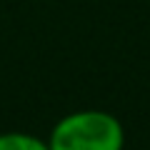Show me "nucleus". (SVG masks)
Returning <instances> with one entry per match:
<instances>
[{"mask_svg":"<svg viewBox=\"0 0 150 150\" xmlns=\"http://www.w3.org/2000/svg\"><path fill=\"white\" fill-rule=\"evenodd\" d=\"M0 150H50L48 140L30 133H0Z\"/></svg>","mask_w":150,"mask_h":150,"instance_id":"f03ea898","label":"nucleus"},{"mask_svg":"<svg viewBox=\"0 0 150 150\" xmlns=\"http://www.w3.org/2000/svg\"><path fill=\"white\" fill-rule=\"evenodd\" d=\"M48 145L50 150H123L125 130L112 112L75 110L55 123Z\"/></svg>","mask_w":150,"mask_h":150,"instance_id":"f257e3e1","label":"nucleus"}]
</instances>
